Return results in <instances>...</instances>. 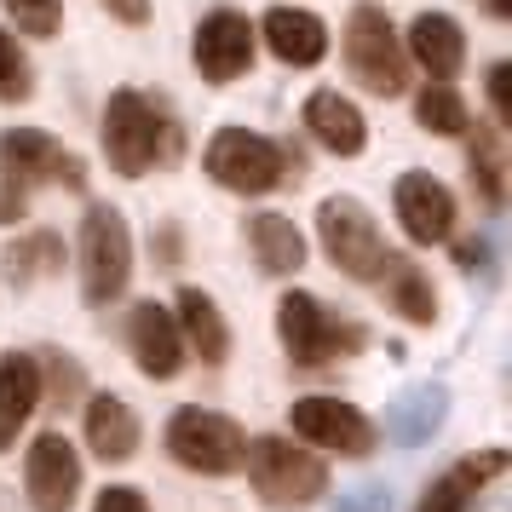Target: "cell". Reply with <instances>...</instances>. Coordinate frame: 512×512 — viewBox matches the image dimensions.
Segmentation results:
<instances>
[{"label":"cell","mask_w":512,"mask_h":512,"mask_svg":"<svg viewBox=\"0 0 512 512\" xmlns=\"http://www.w3.org/2000/svg\"><path fill=\"white\" fill-rule=\"evenodd\" d=\"M104 156H110V167L121 179H139V173L179 156V133L162 116V104H150L144 93L121 87L110 98V110H104Z\"/></svg>","instance_id":"obj_1"},{"label":"cell","mask_w":512,"mask_h":512,"mask_svg":"<svg viewBox=\"0 0 512 512\" xmlns=\"http://www.w3.org/2000/svg\"><path fill=\"white\" fill-rule=\"evenodd\" d=\"M346 70L380 98H397L409 87V58H403V41H397L392 18L363 0V6H351L346 18Z\"/></svg>","instance_id":"obj_2"},{"label":"cell","mask_w":512,"mask_h":512,"mask_svg":"<svg viewBox=\"0 0 512 512\" xmlns=\"http://www.w3.org/2000/svg\"><path fill=\"white\" fill-rule=\"evenodd\" d=\"M248 461V478H254V495L271 501V507H311L328 489V466L317 455L294 449L288 438H254L242 449Z\"/></svg>","instance_id":"obj_3"},{"label":"cell","mask_w":512,"mask_h":512,"mask_svg":"<svg viewBox=\"0 0 512 512\" xmlns=\"http://www.w3.org/2000/svg\"><path fill=\"white\" fill-rule=\"evenodd\" d=\"M133 282V236L116 208H87L81 219V294L87 305H110Z\"/></svg>","instance_id":"obj_4"},{"label":"cell","mask_w":512,"mask_h":512,"mask_svg":"<svg viewBox=\"0 0 512 512\" xmlns=\"http://www.w3.org/2000/svg\"><path fill=\"white\" fill-rule=\"evenodd\" d=\"M277 334H282L288 363H300V369H323V363H334V357H346V351L363 346V328L328 317L311 294H288L277 305Z\"/></svg>","instance_id":"obj_5"},{"label":"cell","mask_w":512,"mask_h":512,"mask_svg":"<svg viewBox=\"0 0 512 512\" xmlns=\"http://www.w3.org/2000/svg\"><path fill=\"white\" fill-rule=\"evenodd\" d=\"M242 426L213 409H179L167 420V455L185 466V472H202V478H225L242 466Z\"/></svg>","instance_id":"obj_6"},{"label":"cell","mask_w":512,"mask_h":512,"mask_svg":"<svg viewBox=\"0 0 512 512\" xmlns=\"http://www.w3.org/2000/svg\"><path fill=\"white\" fill-rule=\"evenodd\" d=\"M202 167H208L213 185L236 190V196H265V190L282 185V167H288V156H282V144L259 139V133L225 127V133H213Z\"/></svg>","instance_id":"obj_7"},{"label":"cell","mask_w":512,"mask_h":512,"mask_svg":"<svg viewBox=\"0 0 512 512\" xmlns=\"http://www.w3.org/2000/svg\"><path fill=\"white\" fill-rule=\"evenodd\" d=\"M317 231H323V248L328 259L357 282H380L386 271V242L374 231V219L363 202H351V196H328L323 208H317Z\"/></svg>","instance_id":"obj_8"},{"label":"cell","mask_w":512,"mask_h":512,"mask_svg":"<svg viewBox=\"0 0 512 512\" xmlns=\"http://www.w3.org/2000/svg\"><path fill=\"white\" fill-rule=\"evenodd\" d=\"M294 432H300L311 449L351 455V461H363L374 449V420L363 415V409H351L346 397H300V403H294Z\"/></svg>","instance_id":"obj_9"},{"label":"cell","mask_w":512,"mask_h":512,"mask_svg":"<svg viewBox=\"0 0 512 512\" xmlns=\"http://www.w3.org/2000/svg\"><path fill=\"white\" fill-rule=\"evenodd\" d=\"M24 489L35 512H70L81 495V455H75L64 432H41L24 455Z\"/></svg>","instance_id":"obj_10"},{"label":"cell","mask_w":512,"mask_h":512,"mask_svg":"<svg viewBox=\"0 0 512 512\" xmlns=\"http://www.w3.org/2000/svg\"><path fill=\"white\" fill-rule=\"evenodd\" d=\"M248 64H254V24L242 12H208L196 24V70L213 87H225L236 75H248Z\"/></svg>","instance_id":"obj_11"},{"label":"cell","mask_w":512,"mask_h":512,"mask_svg":"<svg viewBox=\"0 0 512 512\" xmlns=\"http://www.w3.org/2000/svg\"><path fill=\"white\" fill-rule=\"evenodd\" d=\"M392 208H397V225L409 231V242H449L455 231V196L432 179V173H403L392 190Z\"/></svg>","instance_id":"obj_12"},{"label":"cell","mask_w":512,"mask_h":512,"mask_svg":"<svg viewBox=\"0 0 512 512\" xmlns=\"http://www.w3.org/2000/svg\"><path fill=\"white\" fill-rule=\"evenodd\" d=\"M0 173L6 179H18V185H35V179H64L70 190H81V162L58 150L52 133L41 127H12V133H0Z\"/></svg>","instance_id":"obj_13"},{"label":"cell","mask_w":512,"mask_h":512,"mask_svg":"<svg viewBox=\"0 0 512 512\" xmlns=\"http://www.w3.org/2000/svg\"><path fill=\"white\" fill-rule=\"evenodd\" d=\"M127 346H133V363H139L150 380H173V374L185 369V334L173 323V311L156 300L133 305V317H127Z\"/></svg>","instance_id":"obj_14"},{"label":"cell","mask_w":512,"mask_h":512,"mask_svg":"<svg viewBox=\"0 0 512 512\" xmlns=\"http://www.w3.org/2000/svg\"><path fill=\"white\" fill-rule=\"evenodd\" d=\"M403 58H415L420 70L432 75V81H455L466 64V35L455 18H443V12H420L415 24H409V52Z\"/></svg>","instance_id":"obj_15"},{"label":"cell","mask_w":512,"mask_h":512,"mask_svg":"<svg viewBox=\"0 0 512 512\" xmlns=\"http://www.w3.org/2000/svg\"><path fill=\"white\" fill-rule=\"evenodd\" d=\"M259 35H265V47L277 52L282 64H294V70L323 64V52H328L323 18H311V12H300V6H271L265 24H259Z\"/></svg>","instance_id":"obj_16"},{"label":"cell","mask_w":512,"mask_h":512,"mask_svg":"<svg viewBox=\"0 0 512 512\" xmlns=\"http://www.w3.org/2000/svg\"><path fill=\"white\" fill-rule=\"evenodd\" d=\"M305 133L334 150V156H363L369 144V127H363V110L340 93H311L305 98Z\"/></svg>","instance_id":"obj_17"},{"label":"cell","mask_w":512,"mask_h":512,"mask_svg":"<svg viewBox=\"0 0 512 512\" xmlns=\"http://www.w3.org/2000/svg\"><path fill=\"white\" fill-rule=\"evenodd\" d=\"M35 403H41V363L24 357V351L0 357V449L18 443V432L35 415Z\"/></svg>","instance_id":"obj_18"},{"label":"cell","mask_w":512,"mask_h":512,"mask_svg":"<svg viewBox=\"0 0 512 512\" xmlns=\"http://www.w3.org/2000/svg\"><path fill=\"white\" fill-rule=\"evenodd\" d=\"M173 311H179V317H173V323H179V334L196 346V363L219 369V363L231 357V328H225V317H219L213 294H202V288H179Z\"/></svg>","instance_id":"obj_19"},{"label":"cell","mask_w":512,"mask_h":512,"mask_svg":"<svg viewBox=\"0 0 512 512\" xmlns=\"http://www.w3.org/2000/svg\"><path fill=\"white\" fill-rule=\"evenodd\" d=\"M87 449L98 461H133L139 449V415L121 397H93L87 403Z\"/></svg>","instance_id":"obj_20"},{"label":"cell","mask_w":512,"mask_h":512,"mask_svg":"<svg viewBox=\"0 0 512 512\" xmlns=\"http://www.w3.org/2000/svg\"><path fill=\"white\" fill-rule=\"evenodd\" d=\"M248 242H254V259L271 271V277H288L305 265V236L282 219V213H259L248 225Z\"/></svg>","instance_id":"obj_21"},{"label":"cell","mask_w":512,"mask_h":512,"mask_svg":"<svg viewBox=\"0 0 512 512\" xmlns=\"http://www.w3.org/2000/svg\"><path fill=\"white\" fill-rule=\"evenodd\" d=\"M489 472H501V449H489L484 461H461V466H449L438 484L420 495V512H466V501L478 495V484H484Z\"/></svg>","instance_id":"obj_22"},{"label":"cell","mask_w":512,"mask_h":512,"mask_svg":"<svg viewBox=\"0 0 512 512\" xmlns=\"http://www.w3.org/2000/svg\"><path fill=\"white\" fill-rule=\"evenodd\" d=\"M380 282H386V300H392V311L403 323H432L438 317V294L426 288V271H415L409 259H386Z\"/></svg>","instance_id":"obj_23"},{"label":"cell","mask_w":512,"mask_h":512,"mask_svg":"<svg viewBox=\"0 0 512 512\" xmlns=\"http://www.w3.org/2000/svg\"><path fill=\"white\" fill-rule=\"evenodd\" d=\"M472 179H478L489 208L507 202V139H501V127H472Z\"/></svg>","instance_id":"obj_24"},{"label":"cell","mask_w":512,"mask_h":512,"mask_svg":"<svg viewBox=\"0 0 512 512\" xmlns=\"http://www.w3.org/2000/svg\"><path fill=\"white\" fill-rule=\"evenodd\" d=\"M415 121L426 127V133H438V139H455V133H466V127H472L461 93H455V87H443V81H438V87H420Z\"/></svg>","instance_id":"obj_25"},{"label":"cell","mask_w":512,"mask_h":512,"mask_svg":"<svg viewBox=\"0 0 512 512\" xmlns=\"http://www.w3.org/2000/svg\"><path fill=\"white\" fill-rule=\"evenodd\" d=\"M6 12H12V24L24 29V35H35V41L58 35V24H64V6H58V0H6Z\"/></svg>","instance_id":"obj_26"},{"label":"cell","mask_w":512,"mask_h":512,"mask_svg":"<svg viewBox=\"0 0 512 512\" xmlns=\"http://www.w3.org/2000/svg\"><path fill=\"white\" fill-rule=\"evenodd\" d=\"M29 81H35V75H29V58L18 52V41L0 29V98H12V104L29 98Z\"/></svg>","instance_id":"obj_27"},{"label":"cell","mask_w":512,"mask_h":512,"mask_svg":"<svg viewBox=\"0 0 512 512\" xmlns=\"http://www.w3.org/2000/svg\"><path fill=\"white\" fill-rule=\"evenodd\" d=\"M93 512H150V507H144V495H139V489L116 484V489H104V495L93 501Z\"/></svg>","instance_id":"obj_28"},{"label":"cell","mask_w":512,"mask_h":512,"mask_svg":"<svg viewBox=\"0 0 512 512\" xmlns=\"http://www.w3.org/2000/svg\"><path fill=\"white\" fill-rule=\"evenodd\" d=\"M29 213V196H24V185H12L6 173H0V225H18Z\"/></svg>","instance_id":"obj_29"},{"label":"cell","mask_w":512,"mask_h":512,"mask_svg":"<svg viewBox=\"0 0 512 512\" xmlns=\"http://www.w3.org/2000/svg\"><path fill=\"white\" fill-rule=\"evenodd\" d=\"M507 87H512V70L507 64H495V70H489V104H495V121H501V127H507V116H512Z\"/></svg>","instance_id":"obj_30"},{"label":"cell","mask_w":512,"mask_h":512,"mask_svg":"<svg viewBox=\"0 0 512 512\" xmlns=\"http://www.w3.org/2000/svg\"><path fill=\"white\" fill-rule=\"evenodd\" d=\"M104 12L121 18V24H144L150 18V0H104Z\"/></svg>","instance_id":"obj_31"},{"label":"cell","mask_w":512,"mask_h":512,"mask_svg":"<svg viewBox=\"0 0 512 512\" xmlns=\"http://www.w3.org/2000/svg\"><path fill=\"white\" fill-rule=\"evenodd\" d=\"M484 12H489V18H507V12H512V0H484Z\"/></svg>","instance_id":"obj_32"}]
</instances>
